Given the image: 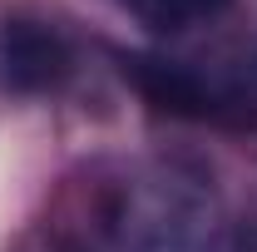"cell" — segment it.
I'll return each instance as SVG.
<instances>
[{"label": "cell", "mask_w": 257, "mask_h": 252, "mask_svg": "<svg viewBox=\"0 0 257 252\" xmlns=\"http://www.w3.org/2000/svg\"><path fill=\"white\" fill-rule=\"evenodd\" d=\"M128 15H139L149 30H188V25H203L223 10L227 0H124Z\"/></svg>", "instance_id": "2"}, {"label": "cell", "mask_w": 257, "mask_h": 252, "mask_svg": "<svg viewBox=\"0 0 257 252\" xmlns=\"http://www.w3.org/2000/svg\"><path fill=\"white\" fill-rule=\"evenodd\" d=\"M69 252H74V247H69Z\"/></svg>", "instance_id": "3"}, {"label": "cell", "mask_w": 257, "mask_h": 252, "mask_svg": "<svg viewBox=\"0 0 257 252\" xmlns=\"http://www.w3.org/2000/svg\"><path fill=\"white\" fill-rule=\"evenodd\" d=\"M0 74L15 89H50L69 74V50L55 30L35 20H10L0 30Z\"/></svg>", "instance_id": "1"}]
</instances>
